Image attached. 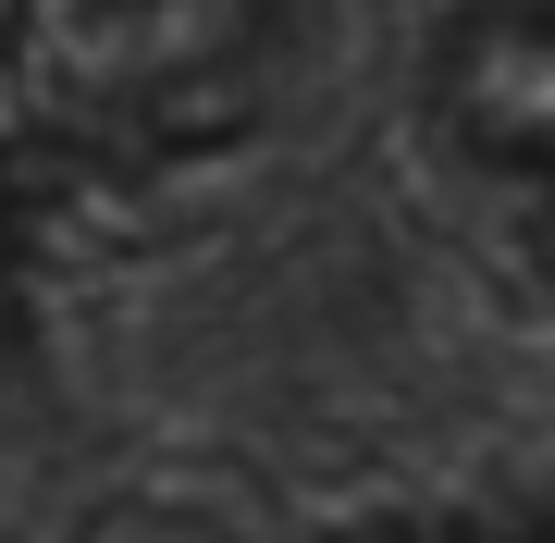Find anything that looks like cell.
<instances>
[{"label": "cell", "mask_w": 555, "mask_h": 543, "mask_svg": "<svg viewBox=\"0 0 555 543\" xmlns=\"http://www.w3.org/2000/svg\"><path fill=\"white\" fill-rule=\"evenodd\" d=\"M433 124L494 185L518 260L555 297V0H481L433 50Z\"/></svg>", "instance_id": "cell-1"}]
</instances>
